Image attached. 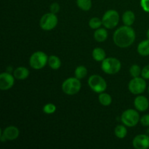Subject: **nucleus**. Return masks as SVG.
<instances>
[{"label": "nucleus", "mask_w": 149, "mask_h": 149, "mask_svg": "<svg viewBox=\"0 0 149 149\" xmlns=\"http://www.w3.org/2000/svg\"><path fill=\"white\" fill-rule=\"evenodd\" d=\"M122 68V63L115 58H106L101 62V68L103 71L109 75H113L119 72Z\"/></svg>", "instance_id": "nucleus-3"}, {"label": "nucleus", "mask_w": 149, "mask_h": 149, "mask_svg": "<svg viewBox=\"0 0 149 149\" xmlns=\"http://www.w3.org/2000/svg\"><path fill=\"white\" fill-rule=\"evenodd\" d=\"M148 93H149V87H148Z\"/></svg>", "instance_id": "nucleus-33"}, {"label": "nucleus", "mask_w": 149, "mask_h": 149, "mask_svg": "<svg viewBox=\"0 0 149 149\" xmlns=\"http://www.w3.org/2000/svg\"><path fill=\"white\" fill-rule=\"evenodd\" d=\"M141 6L143 11L149 13V0H141Z\"/></svg>", "instance_id": "nucleus-30"}, {"label": "nucleus", "mask_w": 149, "mask_h": 149, "mask_svg": "<svg viewBox=\"0 0 149 149\" xmlns=\"http://www.w3.org/2000/svg\"><path fill=\"white\" fill-rule=\"evenodd\" d=\"M101 26H103V22H102V19L99 18V17H92L89 20V26L90 27V29L96 30V29L100 28Z\"/></svg>", "instance_id": "nucleus-24"}, {"label": "nucleus", "mask_w": 149, "mask_h": 149, "mask_svg": "<svg viewBox=\"0 0 149 149\" xmlns=\"http://www.w3.org/2000/svg\"><path fill=\"white\" fill-rule=\"evenodd\" d=\"M15 77L10 72H3L0 74V89L1 90H8L15 84Z\"/></svg>", "instance_id": "nucleus-10"}, {"label": "nucleus", "mask_w": 149, "mask_h": 149, "mask_svg": "<svg viewBox=\"0 0 149 149\" xmlns=\"http://www.w3.org/2000/svg\"><path fill=\"white\" fill-rule=\"evenodd\" d=\"M146 85L147 84L145 79L140 77H135L130 81L128 89L132 94L138 95L144 93L146 89Z\"/></svg>", "instance_id": "nucleus-9"}, {"label": "nucleus", "mask_w": 149, "mask_h": 149, "mask_svg": "<svg viewBox=\"0 0 149 149\" xmlns=\"http://www.w3.org/2000/svg\"><path fill=\"white\" fill-rule=\"evenodd\" d=\"M141 71H142V69L141 68V67L137 64H134L130 68V75L132 76V78L140 77V75H141Z\"/></svg>", "instance_id": "nucleus-25"}, {"label": "nucleus", "mask_w": 149, "mask_h": 149, "mask_svg": "<svg viewBox=\"0 0 149 149\" xmlns=\"http://www.w3.org/2000/svg\"><path fill=\"white\" fill-rule=\"evenodd\" d=\"M88 85L93 92L98 94L105 92L107 88V83L106 80L97 74H93L89 77Z\"/></svg>", "instance_id": "nucleus-6"}, {"label": "nucleus", "mask_w": 149, "mask_h": 149, "mask_svg": "<svg viewBox=\"0 0 149 149\" xmlns=\"http://www.w3.org/2000/svg\"><path fill=\"white\" fill-rule=\"evenodd\" d=\"M60 5L58 3L54 2L52 4H51L50 7H49V10H50L51 13H54V14H57L58 13H59L60 11Z\"/></svg>", "instance_id": "nucleus-27"}, {"label": "nucleus", "mask_w": 149, "mask_h": 149, "mask_svg": "<svg viewBox=\"0 0 149 149\" xmlns=\"http://www.w3.org/2000/svg\"><path fill=\"white\" fill-rule=\"evenodd\" d=\"M7 141H14L18 138L20 130L15 126H8L1 132Z\"/></svg>", "instance_id": "nucleus-12"}, {"label": "nucleus", "mask_w": 149, "mask_h": 149, "mask_svg": "<svg viewBox=\"0 0 149 149\" xmlns=\"http://www.w3.org/2000/svg\"><path fill=\"white\" fill-rule=\"evenodd\" d=\"M136 37L135 31L131 26H123L118 28L113 35L115 45L120 48H127L134 43Z\"/></svg>", "instance_id": "nucleus-1"}, {"label": "nucleus", "mask_w": 149, "mask_h": 149, "mask_svg": "<svg viewBox=\"0 0 149 149\" xmlns=\"http://www.w3.org/2000/svg\"><path fill=\"white\" fill-rule=\"evenodd\" d=\"M48 58L49 57L45 52L36 51L33 52L29 58L30 66L35 70L42 69L48 63Z\"/></svg>", "instance_id": "nucleus-4"}, {"label": "nucleus", "mask_w": 149, "mask_h": 149, "mask_svg": "<svg viewBox=\"0 0 149 149\" xmlns=\"http://www.w3.org/2000/svg\"><path fill=\"white\" fill-rule=\"evenodd\" d=\"M98 100L101 105L104 106H109L112 103V97L109 93H101L99 94Z\"/></svg>", "instance_id": "nucleus-21"}, {"label": "nucleus", "mask_w": 149, "mask_h": 149, "mask_svg": "<svg viewBox=\"0 0 149 149\" xmlns=\"http://www.w3.org/2000/svg\"><path fill=\"white\" fill-rule=\"evenodd\" d=\"M30 71L24 66H20L16 68L13 71V76L16 79L24 80L29 77Z\"/></svg>", "instance_id": "nucleus-14"}, {"label": "nucleus", "mask_w": 149, "mask_h": 149, "mask_svg": "<svg viewBox=\"0 0 149 149\" xmlns=\"http://www.w3.org/2000/svg\"><path fill=\"white\" fill-rule=\"evenodd\" d=\"M146 134L149 136V127H148V128L147 129V130H146Z\"/></svg>", "instance_id": "nucleus-32"}, {"label": "nucleus", "mask_w": 149, "mask_h": 149, "mask_svg": "<svg viewBox=\"0 0 149 149\" xmlns=\"http://www.w3.org/2000/svg\"><path fill=\"white\" fill-rule=\"evenodd\" d=\"M58 23V18L56 14L49 13H45L39 20V26L44 31H51L55 29Z\"/></svg>", "instance_id": "nucleus-8"}, {"label": "nucleus", "mask_w": 149, "mask_h": 149, "mask_svg": "<svg viewBox=\"0 0 149 149\" xmlns=\"http://www.w3.org/2000/svg\"><path fill=\"white\" fill-rule=\"evenodd\" d=\"M114 134L116 138L119 139H123L127 135V130L125 125H119L115 127Z\"/></svg>", "instance_id": "nucleus-20"}, {"label": "nucleus", "mask_w": 149, "mask_h": 149, "mask_svg": "<svg viewBox=\"0 0 149 149\" xmlns=\"http://www.w3.org/2000/svg\"><path fill=\"white\" fill-rule=\"evenodd\" d=\"M139 113L135 109H129L125 111L121 116V121L122 124L128 127H135L140 122Z\"/></svg>", "instance_id": "nucleus-5"}, {"label": "nucleus", "mask_w": 149, "mask_h": 149, "mask_svg": "<svg viewBox=\"0 0 149 149\" xmlns=\"http://www.w3.org/2000/svg\"><path fill=\"white\" fill-rule=\"evenodd\" d=\"M47 64L52 70H58L61 66V61L56 55H50L48 58Z\"/></svg>", "instance_id": "nucleus-19"}, {"label": "nucleus", "mask_w": 149, "mask_h": 149, "mask_svg": "<svg viewBox=\"0 0 149 149\" xmlns=\"http://www.w3.org/2000/svg\"><path fill=\"white\" fill-rule=\"evenodd\" d=\"M137 51L138 54L141 56H148L149 55V39L142 41L140 42L137 47Z\"/></svg>", "instance_id": "nucleus-16"}, {"label": "nucleus", "mask_w": 149, "mask_h": 149, "mask_svg": "<svg viewBox=\"0 0 149 149\" xmlns=\"http://www.w3.org/2000/svg\"><path fill=\"white\" fill-rule=\"evenodd\" d=\"M93 58L97 62H102L106 58V53L103 48L96 47L92 52Z\"/></svg>", "instance_id": "nucleus-18"}, {"label": "nucleus", "mask_w": 149, "mask_h": 149, "mask_svg": "<svg viewBox=\"0 0 149 149\" xmlns=\"http://www.w3.org/2000/svg\"><path fill=\"white\" fill-rule=\"evenodd\" d=\"M146 36H147V39H149V29L147 31V33H146Z\"/></svg>", "instance_id": "nucleus-31"}, {"label": "nucleus", "mask_w": 149, "mask_h": 149, "mask_svg": "<svg viewBox=\"0 0 149 149\" xmlns=\"http://www.w3.org/2000/svg\"><path fill=\"white\" fill-rule=\"evenodd\" d=\"M135 13L131 10H127L122 15V21L125 26H132L135 23Z\"/></svg>", "instance_id": "nucleus-15"}, {"label": "nucleus", "mask_w": 149, "mask_h": 149, "mask_svg": "<svg viewBox=\"0 0 149 149\" xmlns=\"http://www.w3.org/2000/svg\"><path fill=\"white\" fill-rule=\"evenodd\" d=\"M56 106L53 103H47L43 107L44 113L46 114H52L56 111Z\"/></svg>", "instance_id": "nucleus-26"}, {"label": "nucleus", "mask_w": 149, "mask_h": 149, "mask_svg": "<svg viewBox=\"0 0 149 149\" xmlns=\"http://www.w3.org/2000/svg\"><path fill=\"white\" fill-rule=\"evenodd\" d=\"M81 83L77 77H70L66 79L62 84V90L65 94L74 95L81 90Z\"/></svg>", "instance_id": "nucleus-2"}, {"label": "nucleus", "mask_w": 149, "mask_h": 149, "mask_svg": "<svg viewBox=\"0 0 149 149\" xmlns=\"http://www.w3.org/2000/svg\"><path fill=\"white\" fill-rule=\"evenodd\" d=\"M141 77L146 80L149 79V65H146L141 71Z\"/></svg>", "instance_id": "nucleus-29"}, {"label": "nucleus", "mask_w": 149, "mask_h": 149, "mask_svg": "<svg viewBox=\"0 0 149 149\" xmlns=\"http://www.w3.org/2000/svg\"><path fill=\"white\" fill-rule=\"evenodd\" d=\"M87 75V69L84 65H79L74 71V76L79 79H82Z\"/></svg>", "instance_id": "nucleus-22"}, {"label": "nucleus", "mask_w": 149, "mask_h": 149, "mask_svg": "<svg viewBox=\"0 0 149 149\" xmlns=\"http://www.w3.org/2000/svg\"><path fill=\"white\" fill-rule=\"evenodd\" d=\"M134 106L138 111H146L149 107L148 99L143 95H138L134 100Z\"/></svg>", "instance_id": "nucleus-13"}, {"label": "nucleus", "mask_w": 149, "mask_h": 149, "mask_svg": "<svg viewBox=\"0 0 149 149\" xmlns=\"http://www.w3.org/2000/svg\"><path fill=\"white\" fill-rule=\"evenodd\" d=\"M108 31L107 30L103 28H99L96 29L94 33V38L97 42H103L108 39Z\"/></svg>", "instance_id": "nucleus-17"}, {"label": "nucleus", "mask_w": 149, "mask_h": 149, "mask_svg": "<svg viewBox=\"0 0 149 149\" xmlns=\"http://www.w3.org/2000/svg\"><path fill=\"white\" fill-rule=\"evenodd\" d=\"M140 122L143 127H149V114H145L141 118Z\"/></svg>", "instance_id": "nucleus-28"}, {"label": "nucleus", "mask_w": 149, "mask_h": 149, "mask_svg": "<svg viewBox=\"0 0 149 149\" xmlns=\"http://www.w3.org/2000/svg\"><path fill=\"white\" fill-rule=\"evenodd\" d=\"M132 146L135 149H147L149 148V136L147 134H141L134 138Z\"/></svg>", "instance_id": "nucleus-11"}, {"label": "nucleus", "mask_w": 149, "mask_h": 149, "mask_svg": "<svg viewBox=\"0 0 149 149\" xmlns=\"http://www.w3.org/2000/svg\"><path fill=\"white\" fill-rule=\"evenodd\" d=\"M77 4L83 11H89L92 8V0H77Z\"/></svg>", "instance_id": "nucleus-23"}, {"label": "nucleus", "mask_w": 149, "mask_h": 149, "mask_svg": "<svg viewBox=\"0 0 149 149\" xmlns=\"http://www.w3.org/2000/svg\"><path fill=\"white\" fill-rule=\"evenodd\" d=\"M101 19L103 26L106 29H114L119 22V14L116 10H109L104 13Z\"/></svg>", "instance_id": "nucleus-7"}]
</instances>
